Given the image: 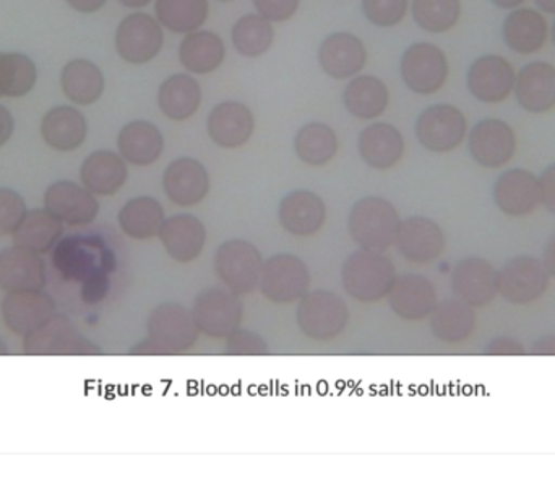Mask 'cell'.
I'll list each match as a JSON object with an SVG mask.
<instances>
[{"label": "cell", "mask_w": 555, "mask_h": 479, "mask_svg": "<svg viewBox=\"0 0 555 479\" xmlns=\"http://www.w3.org/2000/svg\"><path fill=\"white\" fill-rule=\"evenodd\" d=\"M38 81V67L23 52H0V98H22Z\"/></svg>", "instance_id": "b9f144b4"}, {"label": "cell", "mask_w": 555, "mask_h": 479, "mask_svg": "<svg viewBox=\"0 0 555 479\" xmlns=\"http://www.w3.org/2000/svg\"><path fill=\"white\" fill-rule=\"evenodd\" d=\"M452 292L473 309L486 308L498 295V270L478 256L465 257L452 270Z\"/></svg>", "instance_id": "9a60e30c"}, {"label": "cell", "mask_w": 555, "mask_h": 479, "mask_svg": "<svg viewBox=\"0 0 555 479\" xmlns=\"http://www.w3.org/2000/svg\"><path fill=\"white\" fill-rule=\"evenodd\" d=\"M278 220L291 236L310 237L319 233L325 224L326 207L315 192H289L280 202Z\"/></svg>", "instance_id": "d4e9b609"}, {"label": "cell", "mask_w": 555, "mask_h": 479, "mask_svg": "<svg viewBox=\"0 0 555 479\" xmlns=\"http://www.w3.org/2000/svg\"><path fill=\"white\" fill-rule=\"evenodd\" d=\"M528 0H491L492 5L498 7V9L502 10H515L520 9L527 3Z\"/></svg>", "instance_id": "9f6ffc18"}, {"label": "cell", "mask_w": 555, "mask_h": 479, "mask_svg": "<svg viewBox=\"0 0 555 479\" xmlns=\"http://www.w3.org/2000/svg\"><path fill=\"white\" fill-rule=\"evenodd\" d=\"M541 260H543L544 267H546L551 279L555 280V233L551 234L550 239L544 244Z\"/></svg>", "instance_id": "db71d44e"}, {"label": "cell", "mask_w": 555, "mask_h": 479, "mask_svg": "<svg viewBox=\"0 0 555 479\" xmlns=\"http://www.w3.org/2000/svg\"><path fill=\"white\" fill-rule=\"evenodd\" d=\"M117 221L126 236L137 241L153 239L165 224V208L156 198L140 195L120 208Z\"/></svg>", "instance_id": "74e56055"}, {"label": "cell", "mask_w": 555, "mask_h": 479, "mask_svg": "<svg viewBox=\"0 0 555 479\" xmlns=\"http://www.w3.org/2000/svg\"><path fill=\"white\" fill-rule=\"evenodd\" d=\"M417 142L433 153H450L465 143L468 137V117L453 104L439 103L426 107L417 116Z\"/></svg>", "instance_id": "52a82bcc"}, {"label": "cell", "mask_w": 555, "mask_h": 479, "mask_svg": "<svg viewBox=\"0 0 555 479\" xmlns=\"http://www.w3.org/2000/svg\"><path fill=\"white\" fill-rule=\"evenodd\" d=\"M358 148L365 165L377 171H388L403 159L404 139L391 124L375 122L362 130Z\"/></svg>", "instance_id": "f1b7e54d"}, {"label": "cell", "mask_w": 555, "mask_h": 479, "mask_svg": "<svg viewBox=\"0 0 555 479\" xmlns=\"http://www.w3.org/2000/svg\"><path fill=\"white\" fill-rule=\"evenodd\" d=\"M320 68L335 80L356 77L367 64V49L351 33H332L319 48Z\"/></svg>", "instance_id": "603a6c76"}, {"label": "cell", "mask_w": 555, "mask_h": 479, "mask_svg": "<svg viewBox=\"0 0 555 479\" xmlns=\"http://www.w3.org/2000/svg\"><path fill=\"white\" fill-rule=\"evenodd\" d=\"M23 350L28 354H87L91 345L80 337L67 318L54 314L23 337Z\"/></svg>", "instance_id": "484cf974"}, {"label": "cell", "mask_w": 555, "mask_h": 479, "mask_svg": "<svg viewBox=\"0 0 555 479\" xmlns=\"http://www.w3.org/2000/svg\"><path fill=\"white\" fill-rule=\"evenodd\" d=\"M551 275L534 256L512 257L498 270V295L508 305L530 306L546 296Z\"/></svg>", "instance_id": "277c9868"}, {"label": "cell", "mask_w": 555, "mask_h": 479, "mask_svg": "<svg viewBox=\"0 0 555 479\" xmlns=\"http://www.w3.org/2000/svg\"><path fill=\"white\" fill-rule=\"evenodd\" d=\"M155 12L163 28L189 35L205 25L210 3L208 0H156Z\"/></svg>", "instance_id": "60d3db41"}, {"label": "cell", "mask_w": 555, "mask_h": 479, "mask_svg": "<svg viewBox=\"0 0 555 479\" xmlns=\"http://www.w3.org/2000/svg\"><path fill=\"white\" fill-rule=\"evenodd\" d=\"M401 220L397 208L384 197H364L352 205L348 218L351 239L361 249H390L397 239Z\"/></svg>", "instance_id": "7a4b0ae2"}, {"label": "cell", "mask_w": 555, "mask_h": 479, "mask_svg": "<svg viewBox=\"0 0 555 479\" xmlns=\"http://www.w3.org/2000/svg\"><path fill=\"white\" fill-rule=\"evenodd\" d=\"M233 44L244 57L256 59L266 54L275 41L272 22L262 15L241 16L233 26Z\"/></svg>", "instance_id": "7bdbcfd3"}, {"label": "cell", "mask_w": 555, "mask_h": 479, "mask_svg": "<svg viewBox=\"0 0 555 479\" xmlns=\"http://www.w3.org/2000/svg\"><path fill=\"white\" fill-rule=\"evenodd\" d=\"M446 233L437 221L426 217H411L401 221L398 228V253L410 263L429 266L436 262L446 250Z\"/></svg>", "instance_id": "2e32d148"}, {"label": "cell", "mask_w": 555, "mask_h": 479, "mask_svg": "<svg viewBox=\"0 0 555 479\" xmlns=\"http://www.w3.org/2000/svg\"><path fill=\"white\" fill-rule=\"evenodd\" d=\"M551 26L538 9L520 7L512 10L502 23V39L515 54L533 55L546 48Z\"/></svg>", "instance_id": "44dd1931"}, {"label": "cell", "mask_w": 555, "mask_h": 479, "mask_svg": "<svg viewBox=\"0 0 555 479\" xmlns=\"http://www.w3.org/2000/svg\"><path fill=\"white\" fill-rule=\"evenodd\" d=\"M492 202L505 217H530L541 205L540 178L528 169H505L492 185Z\"/></svg>", "instance_id": "5bb4252c"}, {"label": "cell", "mask_w": 555, "mask_h": 479, "mask_svg": "<svg viewBox=\"0 0 555 479\" xmlns=\"http://www.w3.org/2000/svg\"><path fill=\"white\" fill-rule=\"evenodd\" d=\"M551 39H553L555 46V20L553 22V25H551Z\"/></svg>", "instance_id": "94428289"}, {"label": "cell", "mask_w": 555, "mask_h": 479, "mask_svg": "<svg viewBox=\"0 0 555 479\" xmlns=\"http://www.w3.org/2000/svg\"><path fill=\"white\" fill-rule=\"evenodd\" d=\"M166 254L178 263H192L204 253L207 230L194 215L181 213L168 218L158 234Z\"/></svg>", "instance_id": "4316f807"}, {"label": "cell", "mask_w": 555, "mask_h": 479, "mask_svg": "<svg viewBox=\"0 0 555 479\" xmlns=\"http://www.w3.org/2000/svg\"><path fill=\"white\" fill-rule=\"evenodd\" d=\"M227 353L240 354V357H250V354H267L266 341L259 335L253 334L249 331H241L237 328L234 334L227 338Z\"/></svg>", "instance_id": "7dc6e473"}, {"label": "cell", "mask_w": 555, "mask_h": 479, "mask_svg": "<svg viewBox=\"0 0 555 479\" xmlns=\"http://www.w3.org/2000/svg\"><path fill=\"white\" fill-rule=\"evenodd\" d=\"M62 231H64L62 221L49 213L46 208L44 210H31L26 213L25 220L13 234V241H15V246L25 247V249L42 256V254H48L61 239Z\"/></svg>", "instance_id": "ab89813d"}, {"label": "cell", "mask_w": 555, "mask_h": 479, "mask_svg": "<svg viewBox=\"0 0 555 479\" xmlns=\"http://www.w3.org/2000/svg\"><path fill=\"white\" fill-rule=\"evenodd\" d=\"M26 213L28 208L22 195L12 189L0 187V237L13 236Z\"/></svg>", "instance_id": "bcb514c9"}, {"label": "cell", "mask_w": 555, "mask_h": 479, "mask_svg": "<svg viewBox=\"0 0 555 479\" xmlns=\"http://www.w3.org/2000/svg\"><path fill=\"white\" fill-rule=\"evenodd\" d=\"M87 135V119L77 107L55 106L42 117V140L55 152H75L83 145Z\"/></svg>", "instance_id": "f546056e"}, {"label": "cell", "mask_w": 555, "mask_h": 479, "mask_svg": "<svg viewBox=\"0 0 555 479\" xmlns=\"http://www.w3.org/2000/svg\"><path fill=\"white\" fill-rule=\"evenodd\" d=\"M343 104L356 119H377L384 116L390 106V91L382 78L375 75H359L346 85Z\"/></svg>", "instance_id": "d6a6232c"}, {"label": "cell", "mask_w": 555, "mask_h": 479, "mask_svg": "<svg viewBox=\"0 0 555 479\" xmlns=\"http://www.w3.org/2000/svg\"><path fill=\"white\" fill-rule=\"evenodd\" d=\"M165 46L162 23L149 13L127 15L117 26L116 51L122 61L143 65L158 57Z\"/></svg>", "instance_id": "7c38bea8"}, {"label": "cell", "mask_w": 555, "mask_h": 479, "mask_svg": "<svg viewBox=\"0 0 555 479\" xmlns=\"http://www.w3.org/2000/svg\"><path fill=\"white\" fill-rule=\"evenodd\" d=\"M310 273L299 257L278 254L263 263L259 288L275 305H293L309 292Z\"/></svg>", "instance_id": "4fadbf2b"}, {"label": "cell", "mask_w": 555, "mask_h": 479, "mask_svg": "<svg viewBox=\"0 0 555 479\" xmlns=\"http://www.w3.org/2000/svg\"><path fill=\"white\" fill-rule=\"evenodd\" d=\"M468 152L473 161L489 171L504 169L518 152V137L507 120L485 117L469 129Z\"/></svg>", "instance_id": "8992f818"}, {"label": "cell", "mask_w": 555, "mask_h": 479, "mask_svg": "<svg viewBox=\"0 0 555 479\" xmlns=\"http://www.w3.org/2000/svg\"><path fill=\"white\" fill-rule=\"evenodd\" d=\"M541 205L555 217V163L543 169L540 176Z\"/></svg>", "instance_id": "681fc988"}, {"label": "cell", "mask_w": 555, "mask_h": 479, "mask_svg": "<svg viewBox=\"0 0 555 479\" xmlns=\"http://www.w3.org/2000/svg\"><path fill=\"white\" fill-rule=\"evenodd\" d=\"M207 130L211 142L220 148H241L253 139L256 117L246 104L223 101L208 114Z\"/></svg>", "instance_id": "ffe728a7"}, {"label": "cell", "mask_w": 555, "mask_h": 479, "mask_svg": "<svg viewBox=\"0 0 555 479\" xmlns=\"http://www.w3.org/2000/svg\"><path fill=\"white\" fill-rule=\"evenodd\" d=\"M120 5L127 7V9H143L149 5L153 0H117Z\"/></svg>", "instance_id": "680465c9"}, {"label": "cell", "mask_w": 555, "mask_h": 479, "mask_svg": "<svg viewBox=\"0 0 555 479\" xmlns=\"http://www.w3.org/2000/svg\"><path fill=\"white\" fill-rule=\"evenodd\" d=\"M81 184L100 197H111L126 185L127 161L119 153L100 150L91 153L80 168Z\"/></svg>", "instance_id": "4dcf8cb0"}, {"label": "cell", "mask_w": 555, "mask_h": 479, "mask_svg": "<svg viewBox=\"0 0 555 479\" xmlns=\"http://www.w3.org/2000/svg\"><path fill=\"white\" fill-rule=\"evenodd\" d=\"M297 325L310 340L332 341L345 332L349 311L346 302L326 289L307 292L297 306Z\"/></svg>", "instance_id": "5b68a950"}, {"label": "cell", "mask_w": 555, "mask_h": 479, "mask_svg": "<svg viewBox=\"0 0 555 479\" xmlns=\"http://www.w3.org/2000/svg\"><path fill=\"white\" fill-rule=\"evenodd\" d=\"M61 87L72 103L77 106H91L103 96L106 80L94 62L74 59L62 68Z\"/></svg>", "instance_id": "8d00e7d4"}, {"label": "cell", "mask_w": 555, "mask_h": 479, "mask_svg": "<svg viewBox=\"0 0 555 479\" xmlns=\"http://www.w3.org/2000/svg\"><path fill=\"white\" fill-rule=\"evenodd\" d=\"M540 12L546 15H555V0H533Z\"/></svg>", "instance_id": "6f0895ef"}, {"label": "cell", "mask_w": 555, "mask_h": 479, "mask_svg": "<svg viewBox=\"0 0 555 479\" xmlns=\"http://www.w3.org/2000/svg\"><path fill=\"white\" fill-rule=\"evenodd\" d=\"M397 276L393 262L380 250H356L346 259L341 270L343 288L352 299L364 305L387 298Z\"/></svg>", "instance_id": "6da1fadb"}, {"label": "cell", "mask_w": 555, "mask_h": 479, "mask_svg": "<svg viewBox=\"0 0 555 479\" xmlns=\"http://www.w3.org/2000/svg\"><path fill=\"white\" fill-rule=\"evenodd\" d=\"M531 353L538 357H555V335H544L538 338L531 347Z\"/></svg>", "instance_id": "f5cc1de1"}, {"label": "cell", "mask_w": 555, "mask_h": 479, "mask_svg": "<svg viewBox=\"0 0 555 479\" xmlns=\"http://www.w3.org/2000/svg\"><path fill=\"white\" fill-rule=\"evenodd\" d=\"M107 0H67L72 9L80 13H94L106 5Z\"/></svg>", "instance_id": "11a10c76"}, {"label": "cell", "mask_w": 555, "mask_h": 479, "mask_svg": "<svg viewBox=\"0 0 555 479\" xmlns=\"http://www.w3.org/2000/svg\"><path fill=\"white\" fill-rule=\"evenodd\" d=\"M0 354H9V348H7L5 341L0 338Z\"/></svg>", "instance_id": "91938a15"}, {"label": "cell", "mask_w": 555, "mask_h": 479, "mask_svg": "<svg viewBox=\"0 0 555 479\" xmlns=\"http://www.w3.org/2000/svg\"><path fill=\"white\" fill-rule=\"evenodd\" d=\"M514 96L518 106L530 114H547L555 109V65L533 61L517 72Z\"/></svg>", "instance_id": "d6986e66"}, {"label": "cell", "mask_w": 555, "mask_h": 479, "mask_svg": "<svg viewBox=\"0 0 555 479\" xmlns=\"http://www.w3.org/2000/svg\"><path fill=\"white\" fill-rule=\"evenodd\" d=\"M400 74L413 93H439L450 77V62L443 49L433 42H414L400 59Z\"/></svg>", "instance_id": "ba28073f"}, {"label": "cell", "mask_w": 555, "mask_h": 479, "mask_svg": "<svg viewBox=\"0 0 555 479\" xmlns=\"http://www.w3.org/2000/svg\"><path fill=\"white\" fill-rule=\"evenodd\" d=\"M119 155L133 166H150L162 158L165 137L162 130L149 120H132L126 124L117 137Z\"/></svg>", "instance_id": "1f68e13d"}, {"label": "cell", "mask_w": 555, "mask_h": 479, "mask_svg": "<svg viewBox=\"0 0 555 479\" xmlns=\"http://www.w3.org/2000/svg\"><path fill=\"white\" fill-rule=\"evenodd\" d=\"M55 302L42 289L7 293L0 311L7 328L20 337H26L54 315Z\"/></svg>", "instance_id": "7402d4cb"}, {"label": "cell", "mask_w": 555, "mask_h": 479, "mask_svg": "<svg viewBox=\"0 0 555 479\" xmlns=\"http://www.w3.org/2000/svg\"><path fill=\"white\" fill-rule=\"evenodd\" d=\"M224 59L227 46L223 39L208 29L189 33L179 46V61L191 74H211L223 65Z\"/></svg>", "instance_id": "e575fe53"}, {"label": "cell", "mask_w": 555, "mask_h": 479, "mask_svg": "<svg viewBox=\"0 0 555 479\" xmlns=\"http://www.w3.org/2000/svg\"><path fill=\"white\" fill-rule=\"evenodd\" d=\"M259 15L269 22H287L296 15L300 0H254Z\"/></svg>", "instance_id": "c3c4849f"}, {"label": "cell", "mask_w": 555, "mask_h": 479, "mask_svg": "<svg viewBox=\"0 0 555 479\" xmlns=\"http://www.w3.org/2000/svg\"><path fill=\"white\" fill-rule=\"evenodd\" d=\"M201 104L202 87L191 75L175 74L159 85V109L175 122H184L194 117Z\"/></svg>", "instance_id": "d590c367"}, {"label": "cell", "mask_w": 555, "mask_h": 479, "mask_svg": "<svg viewBox=\"0 0 555 479\" xmlns=\"http://www.w3.org/2000/svg\"><path fill=\"white\" fill-rule=\"evenodd\" d=\"M429 318L434 337L447 345L469 340L478 325L475 309L456 298L437 302Z\"/></svg>", "instance_id": "836d02e7"}, {"label": "cell", "mask_w": 555, "mask_h": 479, "mask_svg": "<svg viewBox=\"0 0 555 479\" xmlns=\"http://www.w3.org/2000/svg\"><path fill=\"white\" fill-rule=\"evenodd\" d=\"M46 285L44 260L25 247H7L0 253V289L7 293L31 292Z\"/></svg>", "instance_id": "83f0119b"}, {"label": "cell", "mask_w": 555, "mask_h": 479, "mask_svg": "<svg viewBox=\"0 0 555 479\" xmlns=\"http://www.w3.org/2000/svg\"><path fill=\"white\" fill-rule=\"evenodd\" d=\"M44 208L62 223L85 226L93 223L100 213V202L85 185L59 181L46 191Z\"/></svg>", "instance_id": "ac0fdd59"}, {"label": "cell", "mask_w": 555, "mask_h": 479, "mask_svg": "<svg viewBox=\"0 0 555 479\" xmlns=\"http://www.w3.org/2000/svg\"><path fill=\"white\" fill-rule=\"evenodd\" d=\"M192 315L202 334L221 340L241 328L244 309L240 296L230 289L208 288L195 299Z\"/></svg>", "instance_id": "8fae6325"}, {"label": "cell", "mask_w": 555, "mask_h": 479, "mask_svg": "<svg viewBox=\"0 0 555 479\" xmlns=\"http://www.w3.org/2000/svg\"><path fill=\"white\" fill-rule=\"evenodd\" d=\"M263 263L262 254L253 243L231 239L218 247L214 269L224 288L244 296L259 288Z\"/></svg>", "instance_id": "3957f363"}, {"label": "cell", "mask_w": 555, "mask_h": 479, "mask_svg": "<svg viewBox=\"0 0 555 479\" xmlns=\"http://www.w3.org/2000/svg\"><path fill=\"white\" fill-rule=\"evenodd\" d=\"M150 344L156 351L166 354H181L191 350L197 341L201 331L194 315L178 302H163L150 315Z\"/></svg>", "instance_id": "9c48e42d"}, {"label": "cell", "mask_w": 555, "mask_h": 479, "mask_svg": "<svg viewBox=\"0 0 555 479\" xmlns=\"http://www.w3.org/2000/svg\"><path fill=\"white\" fill-rule=\"evenodd\" d=\"M410 0H362V12L372 25L393 28L403 22Z\"/></svg>", "instance_id": "f6af8a7d"}, {"label": "cell", "mask_w": 555, "mask_h": 479, "mask_svg": "<svg viewBox=\"0 0 555 479\" xmlns=\"http://www.w3.org/2000/svg\"><path fill=\"white\" fill-rule=\"evenodd\" d=\"M517 70L504 55L485 54L472 62L466 72V88L479 103L502 104L514 94Z\"/></svg>", "instance_id": "30bf717a"}, {"label": "cell", "mask_w": 555, "mask_h": 479, "mask_svg": "<svg viewBox=\"0 0 555 479\" xmlns=\"http://www.w3.org/2000/svg\"><path fill=\"white\" fill-rule=\"evenodd\" d=\"M462 0H413L411 15L421 29L434 35L450 31L462 18Z\"/></svg>", "instance_id": "ee69618b"}, {"label": "cell", "mask_w": 555, "mask_h": 479, "mask_svg": "<svg viewBox=\"0 0 555 479\" xmlns=\"http://www.w3.org/2000/svg\"><path fill=\"white\" fill-rule=\"evenodd\" d=\"M338 148V135L328 124H306L300 127L294 139L297 158L309 166L328 165L335 158Z\"/></svg>", "instance_id": "f35d334b"}, {"label": "cell", "mask_w": 555, "mask_h": 479, "mask_svg": "<svg viewBox=\"0 0 555 479\" xmlns=\"http://www.w3.org/2000/svg\"><path fill=\"white\" fill-rule=\"evenodd\" d=\"M218 2H233V0H218Z\"/></svg>", "instance_id": "6125c7cd"}, {"label": "cell", "mask_w": 555, "mask_h": 479, "mask_svg": "<svg viewBox=\"0 0 555 479\" xmlns=\"http://www.w3.org/2000/svg\"><path fill=\"white\" fill-rule=\"evenodd\" d=\"M486 354H491V357H524V354H527V350L515 338L501 337L489 341L488 347H486Z\"/></svg>", "instance_id": "f907efd6"}, {"label": "cell", "mask_w": 555, "mask_h": 479, "mask_svg": "<svg viewBox=\"0 0 555 479\" xmlns=\"http://www.w3.org/2000/svg\"><path fill=\"white\" fill-rule=\"evenodd\" d=\"M15 130V119L5 106L0 104V148L9 143Z\"/></svg>", "instance_id": "816d5d0a"}, {"label": "cell", "mask_w": 555, "mask_h": 479, "mask_svg": "<svg viewBox=\"0 0 555 479\" xmlns=\"http://www.w3.org/2000/svg\"><path fill=\"white\" fill-rule=\"evenodd\" d=\"M163 189L166 197L178 207H195L202 204L210 192V174L204 163L182 156L169 163L163 174Z\"/></svg>", "instance_id": "e0dca14e"}, {"label": "cell", "mask_w": 555, "mask_h": 479, "mask_svg": "<svg viewBox=\"0 0 555 479\" xmlns=\"http://www.w3.org/2000/svg\"><path fill=\"white\" fill-rule=\"evenodd\" d=\"M388 305L391 311L403 321H424L433 314L437 306V293L433 282L417 273L397 276L390 293Z\"/></svg>", "instance_id": "cb8c5ba5"}]
</instances>
